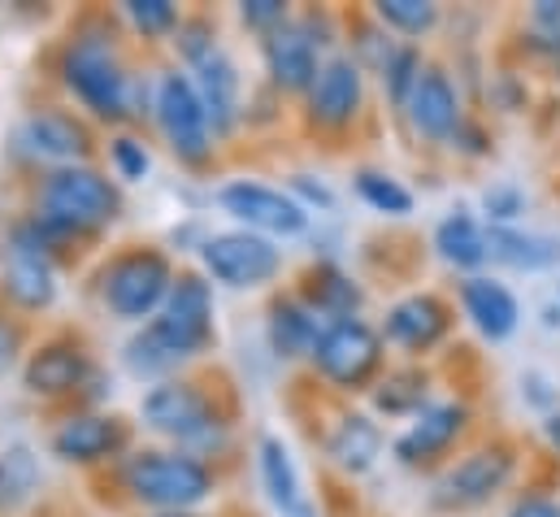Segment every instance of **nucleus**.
Wrapping results in <instances>:
<instances>
[{
	"label": "nucleus",
	"instance_id": "obj_22",
	"mask_svg": "<svg viewBox=\"0 0 560 517\" xmlns=\"http://www.w3.org/2000/svg\"><path fill=\"white\" fill-rule=\"evenodd\" d=\"M92 379V361L79 344H44L26 361V388L35 395H66Z\"/></svg>",
	"mask_w": 560,
	"mask_h": 517
},
{
	"label": "nucleus",
	"instance_id": "obj_37",
	"mask_svg": "<svg viewBox=\"0 0 560 517\" xmlns=\"http://www.w3.org/2000/svg\"><path fill=\"white\" fill-rule=\"evenodd\" d=\"M240 13H244L248 26H261V31H279L287 22V4L282 0H248Z\"/></svg>",
	"mask_w": 560,
	"mask_h": 517
},
{
	"label": "nucleus",
	"instance_id": "obj_15",
	"mask_svg": "<svg viewBox=\"0 0 560 517\" xmlns=\"http://www.w3.org/2000/svg\"><path fill=\"white\" fill-rule=\"evenodd\" d=\"M18 143H22L31 157L57 161V170H61V165H74V161L88 157V148H92L88 127H83L74 114H61V110H35L31 118H22Z\"/></svg>",
	"mask_w": 560,
	"mask_h": 517
},
{
	"label": "nucleus",
	"instance_id": "obj_14",
	"mask_svg": "<svg viewBox=\"0 0 560 517\" xmlns=\"http://www.w3.org/2000/svg\"><path fill=\"white\" fill-rule=\"evenodd\" d=\"M317 44L300 22H282L266 39V70L282 92H313L322 66H317Z\"/></svg>",
	"mask_w": 560,
	"mask_h": 517
},
{
	"label": "nucleus",
	"instance_id": "obj_33",
	"mask_svg": "<svg viewBox=\"0 0 560 517\" xmlns=\"http://www.w3.org/2000/svg\"><path fill=\"white\" fill-rule=\"evenodd\" d=\"M421 400H425V379L421 375H392L378 391L383 413H418Z\"/></svg>",
	"mask_w": 560,
	"mask_h": 517
},
{
	"label": "nucleus",
	"instance_id": "obj_38",
	"mask_svg": "<svg viewBox=\"0 0 560 517\" xmlns=\"http://www.w3.org/2000/svg\"><path fill=\"white\" fill-rule=\"evenodd\" d=\"M291 192H295V196H304V200H308V205H317V209H335L330 187H326V183H308V174H295V179H291Z\"/></svg>",
	"mask_w": 560,
	"mask_h": 517
},
{
	"label": "nucleus",
	"instance_id": "obj_25",
	"mask_svg": "<svg viewBox=\"0 0 560 517\" xmlns=\"http://www.w3.org/2000/svg\"><path fill=\"white\" fill-rule=\"evenodd\" d=\"M487 253L513 269H552L560 265V240L535 235V231H513V227H491L487 231Z\"/></svg>",
	"mask_w": 560,
	"mask_h": 517
},
{
	"label": "nucleus",
	"instance_id": "obj_30",
	"mask_svg": "<svg viewBox=\"0 0 560 517\" xmlns=\"http://www.w3.org/2000/svg\"><path fill=\"white\" fill-rule=\"evenodd\" d=\"M357 192H361V200H365L370 209H378V214H392V218L413 214V192H409L405 183H396L392 174L361 170V174H357Z\"/></svg>",
	"mask_w": 560,
	"mask_h": 517
},
{
	"label": "nucleus",
	"instance_id": "obj_27",
	"mask_svg": "<svg viewBox=\"0 0 560 517\" xmlns=\"http://www.w3.org/2000/svg\"><path fill=\"white\" fill-rule=\"evenodd\" d=\"M434 249H439V257L447 261V265H456V269H474V265H482V261L491 257L487 253V231L469 214L443 218L439 231H434Z\"/></svg>",
	"mask_w": 560,
	"mask_h": 517
},
{
	"label": "nucleus",
	"instance_id": "obj_6",
	"mask_svg": "<svg viewBox=\"0 0 560 517\" xmlns=\"http://www.w3.org/2000/svg\"><path fill=\"white\" fill-rule=\"evenodd\" d=\"M140 417L183 448H213L222 439V417L196 383H156L143 395Z\"/></svg>",
	"mask_w": 560,
	"mask_h": 517
},
{
	"label": "nucleus",
	"instance_id": "obj_8",
	"mask_svg": "<svg viewBox=\"0 0 560 517\" xmlns=\"http://www.w3.org/2000/svg\"><path fill=\"white\" fill-rule=\"evenodd\" d=\"M4 291L22 309H44L57 296V269H52V231L35 218L13 227L9 261H4Z\"/></svg>",
	"mask_w": 560,
	"mask_h": 517
},
{
	"label": "nucleus",
	"instance_id": "obj_2",
	"mask_svg": "<svg viewBox=\"0 0 560 517\" xmlns=\"http://www.w3.org/2000/svg\"><path fill=\"white\" fill-rule=\"evenodd\" d=\"M39 222L52 235H70V231H101L118 218L122 196L118 187L96 174L92 165H61L44 179L39 187Z\"/></svg>",
	"mask_w": 560,
	"mask_h": 517
},
{
	"label": "nucleus",
	"instance_id": "obj_12",
	"mask_svg": "<svg viewBox=\"0 0 560 517\" xmlns=\"http://www.w3.org/2000/svg\"><path fill=\"white\" fill-rule=\"evenodd\" d=\"M513 479V457L509 448H478L465 461H456L443 483H439V505L447 509H474L487 505L495 492H504Z\"/></svg>",
	"mask_w": 560,
	"mask_h": 517
},
{
	"label": "nucleus",
	"instance_id": "obj_18",
	"mask_svg": "<svg viewBox=\"0 0 560 517\" xmlns=\"http://www.w3.org/2000/svg\"><path fill=\"white\" fill-rule=\"evenodd\" d=\"M127 448V426L118 417H105V413H79L70 422L57 426L52 435V452L61 461H105L114 452Z\"/></svg>",
	"mask_w": 560,
	"mask_h": 517
},
{
	"label": "nucleus",
	"instance_id": "obj_3",
	"mask_svg": "<svg viewBox=\"0 0 560 517\" xmlns=\"http://www.w3.org/2000/svg\"><path fill=\"white\" fill-rule=\"evenodd\" d=\"M127 487L140 505L187 514L213 496V470L191 452H136L127 461Z\"/></svg>",
	"mask_w": 560,
	"mask_h": 517
},
{
	"label": "nucleus",
	"instance_id": "obj_20",
	"mask_svg": "<svg viewBox=\"0 0 560 517\" xmlns=\"http://www.w3.org/2000/svg\"><path fill=\"white\" fill-rule=\"evenodd\" d=\"M465 422H469V409L456 404V400L434 404V409H421L418 422L396 439V457H400L405 466H421V461L439 457V452L465 430Z\"/></svg>",
	"mask_w": 560,
	"mask_h": 517
},
{
	"label": "nucleus",
	"instance_id": "obj_19",
	"mask_svg": "<svg viewBox=\"0 0 560 517\" xmlns=\"http://www.w3.org/2000/svg\"><path fill=\"white\" fill-rule=\"evenodd\" d=\"M460 305H465V318L478 326V335L491 340V344L509 340L517 331V322H522L517 296L495 278H469L460 287Z\"/></svg>",
	"mask_w": 560,
	"mask_h": 517
},
{
	"label": "nucleus",
	"instance_id": "obj_32",
	"mask_svg": "<svg viewBox=\"0 0 560 517\" xmlns=\"http://www.w3.org/2000/svg\"><path fill=\"white\" fill-rule=\"evenodd\" d=\"M378 18L392 31H400V35H425L439 22V9L430 0H383L378 4Z\"/></svg>",
	"mask_w": 560,
	"mask_h": 517
},
{
	"label": "nucleus",
	"instance_id": "obj_24",
	"mask_svg": "<svg viewBox=\"0 0 560 517\" xmlns=\"http://www.w3.org/2000/svg\"><path fill=\"white\" fill-rule=\"evenodd\" d=\"M383 452V430L378 422H370L365 413H343L335 435H330V457L339 470L348 474H365Z\"/></svg>",
	"mask_w": 560,
	"mask_h": 517
},
{
	"label": "nucleus",
	"instance_id": "obj_4",
	"mask_svg": "<svg viewBox=\"0 0 560 517\" xmlns=\"http://www.w3.org/2000/svg\"><path fill=\"white\" fill-rule=\"evenodd\" d=\"M66 83L70 92L96 114V118H127V105H131V79L114 53L109 39H96V35H83L66 48Z\"/></svg>",
	"mask_w": 560,
	"mask_h": 517
},
{
	"label": "nucleus",
	"instance_id": "obj_7",
	"mask_svg": "<svg viewBox=\"0 0 560 517\" xmlns=\"http://www.w3.org/2000/svg\"><path fill=\"white\" fill-rule=\"evenodd\" d=\"M156 123H161V135L170 139L178 161H187V165L209 161L213 130H209V114H205L200 92H196L191 79H183V74H161L156 79Z\"/></svg>",
	"mask_w": 560,
	"mask_h": 517
},
{
	"label": "nucleus",
	"instance_id": "obj_40",
	"mask_svg": "<svg viewBox=\"0 0 560 517\" xmlns=\"http://www.w3.org/2000/svg\"><path fill=\"white\" fill-rule=\"evenodd\" d=\"M18 353H22V331L0 313V370H4V366H13V357H18Z\"/></svg>",
	"mask_w": 560,
	"mask_h": 517
},
{
	"label": "nucleus",
	"instance_id": "obj_13",
	"mask_svg": "<svg viewBox=\"0 0 560 517\" xmlns=\"http://www.w3.org/2000/svg\"><path fill=\"white\" fill-rule=\"evenodd\" d=\"M361 96H365V83H361V66L352 57H335L322 66L313 92H308V118L317 127H348L357 114H361Z\"/></svg>",
	"mask_w": 560,
	"mask_h": 517
},
{
	"label": "nucleus",
	"instance_id": "obj_21",
	"mask_svg": "<svg viewBox=\"0 0 560 517\" xmlns=\"http://www.w3.org/2000/svg\"><path fill=\"white\" fill-rule=\"evenodd\" d=\"M447 305L443 300H434V296H405L392 313H387V326H383V335L392 340V344H400V348H409V353H425V348H434L443 335H447Z\"/></svg>",
	"mask_w": 560,
	"mask_h": 517
},
{
	"label": "nucleus",
	"instance_id": "obj_41",
	"mask_svg": "<svg viewBox=\"0 0 560 517\" xmlns=\"http://www.w3.org/2000/svg\"><path fill=\"white\" fill-rule=\"evenodd\" d=\"M156 517H191V514H156Z\"/></svg>",
	"mask_w": 560,
	"mask_h": 517
},
{
	"label": "nucleus",
	"instance_id": "obj_39",
	"mask_svg": "<svg viewBox=\"0 0 560 517\" xmlns=\"http://www.w3.org/2000/svg\"><path fill=\"white\" fill-rule=\"evenodd\" d=\"M509 517H560V501L552 496H526V501H517Z\"/></svg>",
	"mask_w": 560,
	"mask_h": 517
},
{
	"label": "nucleus",
	"instance_id": "obj_35",
	"mask_svg": "<svg viewBox=\"0 0 560 517\" xmlns=\"http://www.w3.org/2000/svg\"><path fill=\"white\" fill-rule=\"evenodd\" d=\"M482 209H487V218H491L495 227H504V222H513V218L526 214V196H522V187L500 183V187H491V192L482 196Z\"/></svg>",
	"mask_w": 560,
	"mask_h": 517
},
{
	"label": "nucleus",
	"instance_id": "obj_1",
	"mask_svg": "<svg viewBox=\"0 0 560 517\" xmlns=\"http://www.w3.org/2000/svg\"><path fill=\"white\" fill-rule=\"evenodd\" d=\"M209 344H213V287L200 274H178L161 313L148 322L143 335L127 344V366L140 379H156L200 357Z\"/></svg>",
	"mask_w": 560,
	"mask_h": 517
},
{
	"label": "nucleus",
	"instance_id": "obj_5",
	"mask_svg": "<svg viewBox=\"0 0 560 517\" xmlns=\"http://www.w3.org/2000/svg\"><path fill=\"white\" fill-rule=\"evenodd\" d=\"M170 287H174V265L156 249H131V253L109 261L101 274L105 305L127 322H143V318L161 313Z\"/></svg>",
	"mask_w": 560,
	"mask_h": 517
},
{
	"label": "nucleus",
	"instance_id": "obj_29",
	"mask_svg": "<svg viewBox=\"0 0 560 517\" xmlns=\"http://www.w3.org/2000/svg\"><path fill=\"white\" fill-rule=\"evenodd\" d=\"M35 483H39V470H35V457L26 448L0 452V514L26 505L31 492H35Z\"/></svg>",
	"mask_w": 560,
	"mask_h": 517
},
{
	"label": "nucleus",
	"instance_id": "obj_31",
	"mask_svg": "<svg viewBox=\"0 0 560 517\" xmlns=\"http://www.w3.org/2000/svg\"><path fill=\"white\" fill-rule=\"evenodd\" d=\"M418 79H421V57L413 48H392V53L383 57V83H387V96H392L400 110L409 105Z\"/></svg>",
	"mask_w": 560,
	"mask_h": 517
},
{
	"label": "nucleus",
	"instance_id": "obj_34",
	"mask_svg": "<svg viewBox=\"0 0 560 517\" xmlns=\"http://www.w3.org/2000/svg\"><path fill=\"white\" fill-rule=\"evenodd\" d=\"M127 18L140 26L143 35H165V31L183 26V22H178V9H174L170 0H131V4H127Z\"/></svg>",
	"mask_w": 560,
	"mask_h": 517
},
{
	"label": "nucleus",
	"instance_id": "obj_28",
	"mask_svg": "<svg viewBox=\"0 0 560 517\" xmlns=\"http://www.w3.org/2000/svg\"><path fill=\"white\" fill-rule=\"evenodd\" d=\"M313 287H308V309L313 313H330V322H339V318H357V305H361V287L343 274V269H335V265H322L313 278H308Z\"/></svg>",
	"mask_w": 560,
	"mask_h": 517
},
{
	"label": "nucleus",
	"instance_id": "obj_36",
	"mask_svg": "<svg viewBox=\"0 0 560 517\" xmlns=\"http://www.w3.org/2000/svg\"><path fill=\"white\" fill-rule=\"evenodd\" d=\"M114 170H118V179L140 183L143 174L152 170V161H148L143 143H136V139H114Z\"/></svg>",
	"mask_w": 560,
	"mask_h": 517
},
{
	"label": "nucleus",
	"instance_id": "obj_16",
	"mask_svg": "<svg viewBox=\"0 0 560 517\" xmlns=\"http://www.w3.org/2000/svg\"><path fill=\"white\" fill-rule=\"evenodd\" d=\"M405 114H409V123L418 135L425 139H434V143H443V139H456V130L465 127L460 123V96H456V88H452V79L443 74V70H421L418 88H413V96H409V105H405Z\"/></svg>",
	"mask_w": 560,
	"mask_h": 517
},
{
	"label": "nucleus",
	"instance_id": "obj_17",
	"mask_svg": "<svg viewBox=\"0 0 560 517\" xmlns=\"http://www.w3.org/2000/svg\"><path fill=\"white\" fill-rule=\"evenodd\" d=\"M191 70H196V92H200V105L209 114V127L231 130L240 123V70H235V61L213 44L191 61Z\"/></svg>",
	"mask_w": 560,
	"mask_h": 517
},
{
	"label": "nucleus",
	"instance_id": "obj_23",
	"mask_svg": "<svg viewBox=\"0 0 560 517\" xmlns=\"http://www.w3.org/2000/svg\"><path fill=\"white\" fill-rule=\"evenodd\" d=\"M261 483L275 501V509L282 517H317V509L308 505V496L300 492V474H295V461L287 452L282 439H261Z\"/></svg>",
	"mask_w": 560,
	"mask_h": 517
},
{
	"label": "nucleus",
	"instance_id": "obj_11",
	"mask_svg": "<svg viewBox=\"0 0 560 517\" xmlns=\"http://www.w3.org/2000/svg\"><path fill=\"white\" fill-rule=\"evenodd\" d=\"M205 269L226 283V287H261L270 283L282 269V253L266 240V235H253V231H226V235H213L205 240L200 249Z\"/></svg>",
	"mask_w": 560,
	"mask_h": 517
},
{
	"label": "nucleus",
	"instance_id": "obj_26",
	"mask_svg": "<svg viewBox=\"0 0 560 517\" xmlns=\"http://www.w3.org/2000/svg\"><path fill=\"white\" fill-rule=\"evenodd\" d=\"M322 331H326V322L304 300H295V296L279 300L275 313H270V344H275L279 357H304V353L313 357Z\"/></svg>",
	"mask_w": 560,
	"mask_h": 517
},
{
	"label": "nucleus",
	"instance_id": "obj_9",
	"mask_svg": "<svg viewBox=\"0 0 560 517\" xmlns=\"http://www.w3.org/2000/svg\"><path fill=\"white\" fill-rule=\"evenodd\" d=\"M313 361L317 370L339 383V388H361L378 361H383V335L361 322V318H339V322H326L317 348H313Z\"/></svg>",
	"mask_w": 560,
	"mask_h": 517
},
{
	"label": "nucleus",
	"instance_id": "obj_10",
	"mask_svg": "<svg viewBox=\"0 0 560 517\" xmlns=\"http://www.w3.org/2000/svg\"><path fill=\"white\" fill-rule=\"evenodd\" d=\"M218 205L244 222L253 235H300L308 227V209L287 196L279 187H266V183H253V179H235L218 192Z\"/></svg>",
	"mask_w": 560,
	"mask_h": 517
}]
</instances>
